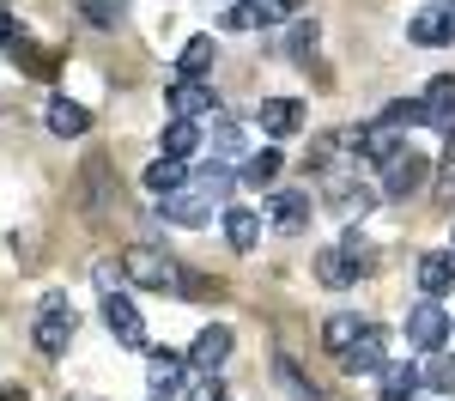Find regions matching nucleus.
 Returning a JSON list of instances; mask_svg holds the SVG:
<instances>
[{"instance_id":"e433bc0d","label":"nucleus","mask_w":455,"mask_h":401,"mask_svg":"<svg viewBox=\"0 0 455 401\" xmlns=\"http://www.w3.org/2000/svg\"><path fill=\"white\" fill-rule=\"evenodd\" d=\"M12 43H19V19L0 6V49H12Z\"/></svg>"},{"instance_id":"9b49d317","label":"nucleus","mask_w":455,"mask_h":401,"mask_svg":"<svg viewBox=\"0 0 455 401\" xmlns=\"http://www.w3.org/2000/svg\"><path fill=\"white\" fill-rule=\"evenodd\" d=\"M219 207L207 188H176V195H164V207H158V219H171V225H207V213Z\"/></svg>"},{"instance_id":"58836bf2","label":"nucleus","mask_w":455,"mask_h":401,"mask_svg":"<svg viewBox=\"0 0 455 401\" xmlns=\"http://www.w3.org/2000/svg\"><path fill=\"white\" fill-rule=\"evenodd\" d=\"M443 164L455 171V128H450V140H443Z\"/></svg>"},{"instance_id":"f3484780","label":"nucleus","mask_w":455,"mask_h":401,"mask_svg":"<svg viewBox=\"0 0 455 401\" xmlns=\"http://www.w3.org/2000/svg\"><path fill=\"white\" fill-rule=\"evenodd\" d=\"M43 122H49V134H61V140H79V134L92 128V109H85V104H73V98H55Z\"/></svg>"},{"instance_id":"c9c22d12","label":"nucleus","mask_w":455,"mask_h":401,"mask_svg":"<svg viewBox=\"0 0 455 401\" xmlns=\"http://www.w3.org/2000/svg\"><path fill=\"white\" fill-rule=\"evenodd\" d=\"M182 401H225V389H219V377H201V383L182 389Z\"/></svg>"},{"instance_id":"4c0bfd02","label":"nucleus","mask_w":455,"mask_h":401,"mask_svg":"<svg viewBox=\"0 0 455 401\" xmlns=\"http://www.w3.org/2000/svg\"><path fill=\"white\" fill-rule=\"evenodd\" d=\"M0 401H31V396H25V383H6V389H0Z\"/></svg>"},{"instance_id":"5701e85b","label":"nucleus","mask_w":455,"mask_h":401,"mask_svg":"<svg viewBox=\"0 0 455 401\" xmlns=\"http://www.w3.org/2000/svg\"><path fill=\"white\" fill-rule=\"evenodd\" d=\"M358 334H364V317H347V310H340V317H328V323H322V347H328L334 359H347Z\"/></svg>"},{"instance_id":"4468645a","label":"nucleus","mask_w":455,"mask_h":401,"mask_svg":"<svg viewBox=\"0 0 455 401\" xmlns=\"http://www.w3.org/2000/svg\"><path fill=\"white\" fill-rule=\"evenodd\" d=\"M182 371H188V359H182V353L152 347V359H146V383H152L158 396H176V389H182Z\"/></svg>"},{"instance_id":"aec40b11","label":"nucleus","mask_w":455,"mask_h":401,"mask_svg":"<svg viewBox=\"0 0 455 401\" xmlns=\"http://www.w3.org/2000/svg\"><path fill=\"white\" fill-rule=\"evenodd\" d=\"M267 219H274L280 231H304V225H310V195H304V188H285V195H274Z\"/></svg>"},{"instance_id":"f8f14e48","label":"nucleus","mask_w":455,"mask_h":401,"mask_svg":"<svg viewBox=\"0 0 455 401\" xmlns=\"http://www.w3.org/2000/svg\"><path fill=\"white\" fill-rule=\"evenodd\" d=\"M377 195H383V188H364V182H352L347 171H334V177H328V201H334L347 219H364L371 207H377Z\"/></svg>"},{"instance_id":"7ed1b4c3","label":"nucleus","mask_w":455,"mask_h":401,"mask_svg":"<svg viewBox=\"0 0 455 401\" xmlns=\"http://www.w3.org/2000/svg\"><path fill=\"white\" fill-rule=\"evenodd\" d=\"M425 171H431V158H425V152H413V146H401V152L383 164V195H388V201L419 195V188H425Z\"/></svg>"},{"instance_id":"393cba45","label":"nucleus","mask_w":455,"mask_h":401,"mask_svg":"<svg viewBox=\"0 0 455 401\" xmlns=\"http://www.w3.org/2000/svg\"><path fill=\"white\" fill-rule=\"evenodd\" d=\"M212 61H219V43H212V36H188V43H182V61H176V73H182V79H201Z\"/></svg>"},{"instance_id":"412c9836","label":"nucleus","mask_w":455,"mask_h":401,"mask_svg":"<svg viewBox=\"0 0 455 401\" xmlns=\"http://www.w3.org/2000/svg\"><path fill=\"white\" fill-rule=\"evenodd\" d=\"M407 43H419V49H443V43H455V31H450L443 12H413V19H407Z\"/></svg>"},{"instance_id":"ddd939ff","label":"nucleus","mask_w":455,"mask_h":401,"mask_svg":"<svg viewBox=\"0 0 455 401\" xmlns=\"http://www.w3.org/2000/svg\"><path fill=\"white\" fill-rule=\"evenodd\" d=\"M413 280H419V292L431 298V304H437L443 292H455V255H450V250H431V255H419Z\"/></svg>"},{"instance_id":"72a5a7b5","label":"nucleus","mask_w":455,"mask_h":401,"mask_svg":"<svg viewBox=\"0 0 455 401\" xmlns=\"http://www.w3.org/2000/svg\"><path fill=\"white\" fill-rule=\"evenodd\" d=\"M225 25H231V31H255V25H261V19H255V0H237V6L225 12Z\"/></svg>"},{"instance_id":"2f4dec72","label":"nucleus","mask_w":455,"mask_h":401,"mask_svg":"<svg viewBox=\"0 0 455 401\" xmlns=\"http://www.w3.org/2000/svg\"><path fill=\"white\" fill-rule=\"evenodd\" d=\"M237 146H243V128H237L231 116H212V152H225V158H231Z\"/></svg>"},{"instance_id":"bb28decb","label":"nucleus","mask_w":455,"mask_h":401,"mask_svg":"<svg viewBox=\"0 0 455 401\" xmlns=\"http://www.w3.org/2000/svg\"><path fill=\"white\" fill-rule=\"evenodd\" d=\"M315 43H322V25H315V19H291L285 55H291V61H315Z\"/></svg>"},{"instance_id":"4be33fe9","label":"nucleus","mask_w":455,"mask_h":401,"mask_svg":"<svg viewBox=\"0 0 455 401\" xmlns=\"http://www.w3.org/2000/svg\"><path fill=\"white\" fill-rule=\"evenodd\" d=\"M195 146H201V122H164V134H158V158H176V164H182Z\"/></svg>"},{"instance_id":"cd10ccee","label":"nucleus","mask_w":455,"mask_h":401,"mask_svg":"<svg viewBox=\"0 0 455 401\" xmlns=\"http://www.w3.org/2000/svg\"><path fill=\"white\" fill-rule=\"evenodd\" d=\"M274 377H280V383H285V389H291V396H298V401H328V396H322V389H315V383H310V377L298 371V359H285V353H280V359H274Z\"/></svg>"},{"instance_id":"dca6fc26","label":"nucleus","mask_w":455,"mask_h":401,"mask_svg":"<svg viewBox=\"0 0 455 401\" xmlns=\"http://www.w3.org/2000/svg\"><path fill=\"white\" fill-rule=\"evenodd\" d=\"M425 122L431 128H455V73H437L431 85H425Z\"/></svg>"},{"instance_id":"423d86ee","label":"nucleus","mask_w":455,"mask_h":401,"mask_svg":"<svg viewBox=\"0 0 455 401\" xmlns=\"http://www.w3.org/2000/svg\"><path fill=\"white\" fill-rule=\"evenodd\" d=\"M182 359L195 365L201 377H219V365L231 359V328H225V323H207L201 334H195V347H188Z\"/></svg>"},{"instance_id":"a19ab883","label":"nucleus","mask_w":455,"mask_h":401,"mask_svg":"<svg viewBox=\"0 0 455 401\" xmlns=\"http://www.w3.org/2000/svg\"><path fill=\"white\" fill-rule=\"evenodd\" d=\"M450 255H455V244H450Z\"/></svg>"},{"instance_id":"9d476101","label":"nucleus","mask_w":455,"mask_h":401,"mask_svg":"<svg viewBox=\"0 0 455 401\" xmlns=\"http://www.w3.org/2000/svg\"><path fill=\"white\" fill-rule=\"evenodd\" d=\"M104 323H109V334H116L122 347H146V323H140V310H134V298L109 292L104 298Z\"/></svg>"},{"instance_id":"c756f323","label":"nucleus","mask_w":455,"mask_h":401,"mask_svg":"<svg viewBox=\"0 0 455 401\" xmlns=\"http://www.w3.org/2000/svg\"><path fill=\"white\" fill-rule=\"evenodd\" d=\"M383 122L395 128V134H407V128H419V122H425V104H419V98H401V104L383 109Z\"/></svg>"},{"instance_id":"a878e982","label":"nucleus","mask_w":455,"mask_h":401,"mask_svg":"<svg viewBox=\"0 0 455 401\" xmlns=\"http://www.w3.org/2000/svg\"><path fill=\"white\" fill-rule=\"evenodd\" d=\"M146 188H152V195H176V188H188V171H182L176 158H152V164H146Z\"/></svg>"},{"instance_id":"0eeeda50","label":"nucleus","mask_w":455,"mask_h":401,"mask_svg":"<svg viewBox=\"0 0 455 401\" xmlns=\"http://www.w3.org/2000/svg\"><path fill=\"white\" fill-rule=\"evenodd\" d=\"M212 85L207 79H176L171 92H164V109H171V122H195V116H212Z\"/></svg>"},{"instance_id":"1a4fd4ad","label":"nucleus","mask_w":455,"mask_h":401,"mask_svg":"<svg viewBox=\"0 0 455 401\" xmlns=\"http://www.w3.org/2000/svg\"><path fill=\"white\" fill-rule=\"evenodd\" d=\"M255 122H261V134H267V140H285V134H298V128L310 122V109L298 104V98H261Z\"/></svg>"},{"instance_id":"7c9ffc66","label":"nucleus","mask_w":455,"mask_h":401,"mask_svg":"<svg viewBox=\"0 0 455 401\" xmlns=\"http://www.w3.org/2000/svg\"><path fill=\"white\" fill-rule=\"evenodd\" d=\"M425 389H431V396H455V359H431L425 365Z\"/></svg>"},{"instance_id":"473e14b6","label":"nucleus","mask_w":455,"mask_h":401,"mask_svg":"<svg viewBox=\"0 0 455 401\" xmlns=\"http://www.w3.org/2000/svg\"><path fill=\"white\" fill-rule=\"evenodd\" d=\"M291 6H298V0H255V19H261V25H280V19H291Z\"/></svg>"},{"instance_id":"f03ea898","label":"nucleus","mask_w":455,"mask_h":401,"mask_svg":"<svg viewBox=\"0 0 455 401\" xmlns=\"http://www.w3.org/2000/svg\"><path fill=\"white\" fill-rule=\"evenodd\" d=\"M73 304H68V292H49L43 298V317H36V328H31V341H36V353L43 359H61L73 347Z\"/></svg>"},{"instance_id":"ea45409f","label":"nucleus","mask_w":455,"mask_h":401,"mask_svg":"<svg viewBox=\"0 0 455 401\" xmlns=\"http://www.w3.org/2000/svg\"><path fill=\"white\" fill-rule=\"evenodd\" d=\"M443 19H450V31H455V0H450V6H443Z\"/></svg>"},{"instance_id":"2eb2a0df","label":"nucleus","mask_w":455,"mask_h":401,"mask_svg":"<svg viewBox=\"0 0 455 401\" xmlns=\"http://www.w3.org/2000/svg\"><path fill=\"white\" fill-rule=\"evenodd\" d=\"M419 389H425V365H383V377H377L383 401H413Z\"/></svg>"},{"instance_id":"6e6552de","label":"nucleus","mask_w":455,"mask_h":401,"mask_svg":"<svg viewBox=\"0 0 455 401\" xmlns=\"http://www.w3.org/2000/svg\"><path fill=\"white\" fill-rule=\"evenodd\" d=\"M340 140H347L352 152H358V158H364V164H388V158H395V152H401V134H395V128H388V122H371V128H347V134H340Z\"/></svg>"},{"instance_id":"f704fd0d","label":"nucleus","mask_w":455,"mask_h":401,"mask_svg":"<svg viewBox=\"0 0 455 401\" xmlns=\"http://www.w3.org/2000/svg\"><path fill=\"white\" fill-rule=\"evenodd\" d=\"M92 280H98V292L109 298V292L122 286V261H98V268H92Z\"/></svg>"},{"instance_id":"20e7f679","label":"nucleus","mask_w":455,"mask_h":401,"mask_svg":"<svg viewBox=\"0 0 455 401\" xmlns=\"http://www.w3.org/2000/svg\"><path fill=\"white\" fill-rule=\"evenodd\" d=\"M340 365H347V377H383V365H388V328L383 323H364V334L352 341V353Z\"/></svg>"},{"instance_id":"6ab92c4d","label":"nucleus","mask_w":455,"mask_h":401,"mask_svg":"<svg viewBox=\"0 0 455 401\" xmlns=\"http://www.w3.org/2000/svg\"><path fill=\"white\" fill-rule=\"evenodd\" d=\"M352 280H358V268L347 261V250H340V244L315 255V286H328V292H347Z\"/></svg>"},{"instance_id":"b1692460","label":"nucleus","mask_w":455,"mask_h":401,"mask_svg":"<svg viewBox=\"0 0 455 401\" xmlns=\"http://www.w3.org/2000/svg\"><path fill=\"white\" fill-rule=\"evenodd\" d=\"M280 152H274V146H261V152H249L243 158V171H237V177L249 182V188H274V182H280Z\"/></svg>"},{"instance_id":"c85d7f7f","label":"nucleus","mask_w":455,"mask_h":401,"mask_svg":"<svg viewBox=\"0 0 455 401\" xmlns=\"http://www.w3.org/2000/svg\"><path fill=\"white\" fill-rule=\"evenodd\" d=\"M79 19H85V25H98V31H116V25L128 19V0H85V6H79Z\"/></svg>"},{"instance_id":"f257e3e1","label":"nucleus","mask_w":455,"mask_h":401,"mask_svg":"<svg viewBox=\"0 0 455 401\" xmlns=\"http://www.w3.org/2000/svg\"><path fill=\"white\" fill-rule=\"evenodd\" d=\"M122 280L140 292H182V268L164 250H152V244H128L122 250Z\"/></svg>"},{"instance_id":"39448f33","label":"nucleus","mask_w":455,"mask_h":401,"mask_svg":"<svg viewBox=\"0 0 455 401\" xmlns=\"http://www.w3.org/2000/svg\"><path fill=\"white\" fill-rule=\"evenodd\" d=\"M407 341H413L419 353H437V347L450 341V317H443V304H431V298L413 304V310H407Z\"/></svg>"},{"instance_id":"a211bd4d","label":"nucleus","mask_w":455,"mask_h":401,"mask_svg":"<svg viewBox=\"0 0 455 401\" xmlns=\"http://www.w3.org/2000/svg\"><path fill=\"white\" fill-rule=\"evenodd\" d=\"M225 244L237 255H249L261 244V213H249V207H225Z\"/></svg>"}]
</instances>
